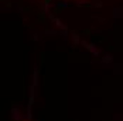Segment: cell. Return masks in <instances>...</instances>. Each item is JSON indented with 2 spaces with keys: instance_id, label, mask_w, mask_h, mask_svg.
Masks as SVG:
<instances>
[{
  "instance_id": "cell-3",
  "label": "cell",
  "mask_w": 123,
  "mask_h": 121,
  "mask_svg": "<svg viewBox=\"0 0 123 121\" xmlns=\"http://www.w3.org/2000/svg\"><path fill=\"white\" fill-rule=\"evenodd\" d=\"M112 60H113V56H112V55H105L103 59H102V62H105V63H111Z\"/></svg>"
},
{
  "instance_id": "cell-7",
  "label": "cell",
  "mask_w": 123,
  "mask_h": 121,
  "mask_svg": "<svg viewBox=\"0 0 123 121\" xmlns=\"http://www.w3.org/2000/svg\"><path fill=\"white\" fill-rule=\"evenodd\" d=\"M88 0H79V3H86Z\"/></svg>"
},
{
  "instance_id": "cell-6",
  "label": "cell",
  "mask_w": 123,
  "mask_h": 121,
  "mask_svg": "<svg viewBox=\"0 0 123 121\" xmlns=\"http://www.w3.org/2000/svg\"><path fill=\"white\" fill-rule=\"evenodd\" d=\"M60 6H61V7H67V6H68V3H67V1H64V3L60 4Z\"/></svg>"
},
{
  "instance_id": "cell-5",
  "label": "cell",
  "mask_w": 123,
  "mask_h": 121,
  "mask_svg": "<svg viewBox=\"0 0 123 121\" xmlns=\"http://www.w3.org/2000/svg\"><path fill=\"white\" fill-rule=\"evenodd\" d=\"M74 41H75V44L79 42V37H78V34H74Z\"/></svg>"
},
{
  "instance_id": "cell-4",
  "label": "cell",
  "mask_w": 123,
  "mask_h": 121,
  "mask_svg": "<svg viewBox=\"0 0 123 121\" xmlns=\"http://www.w3.org/2000/svg\"><path fill=\"white\" fill-rule=\"evenodd\" d=\"M52 20H54V23H55V24L58 25V27H60L61 30H64V28H67V27H65V25H64V24L61 23V20H60V18H52Z\"/></svg>"
},
{
  "instance_id": "cell-1",
  "label": "cell",
  "mask_w": 123,
  "mask_h": 121,
  "mask_svg": "<svg viewBox=\"0 0 123 121\" xmlns=\"http://www.w3.org/2000/svg\"><path fill=\"white\" fill-rule=\"evenodd\" d=\"M38 73H40V69L36 68V69H34V75H33V85L34 86L38 85Z\"/></svg>"
},
{
  "instance_id": "cell-8",
  "label": "cell",
  "mask_w": 123,
  "mask_h": 121,
  "mask_svg": "<svg viewBox=\"0 0 123 121\" xmlns=\"http://www.w3.org/2000/svg\"><path fill=\"white\" fill-rule=\"evenodd\" d=\"M38 121H44V120H38Z\"/></svg>"
},
{
  "instance_id": "cell-2",
  "label": "cell",
  "mask_w": 123,
  "mask_h": 121,
  "mask_svg": "<svg viewBox=\"0 0 123 121\" xmlns=\"http://www.w3.org/2000/svg\"><path fill=\"white\" fill-rule=\"evenodd\" d=\"M12 113H13V120H17V121H18L20 118H21L18 109H12Z\"/></svg>"
}]
</instances>
